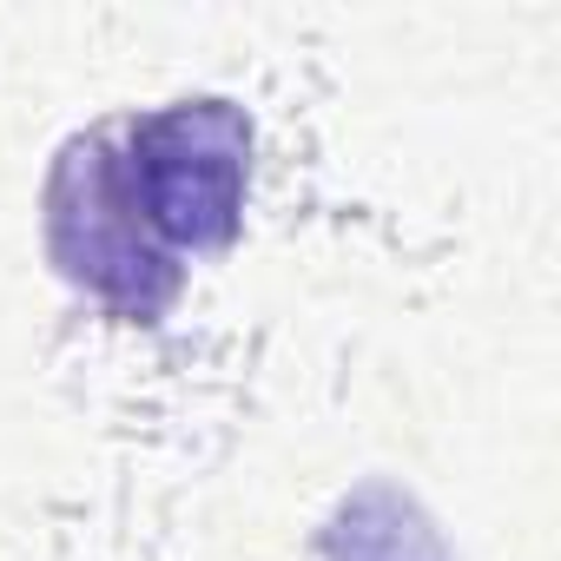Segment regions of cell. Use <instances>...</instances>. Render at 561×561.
Here are the masks:
<instances>
[{
	"label": "cell",
	"mask_w": 561,
	"mask_h": 561,
	"mask_svg": "<svg viewBox=\"0 0 561 561\" xmlns=\"http://www.w3.org/2000/svg\"><path fill=\"white\" fill-rule=\"evenodd\" d=\"M119 198L139 231L179 264V251H218L238 231L251 179V126L225 100H179L106 133Z\"/></svg>",
	"instance_id": "obj_1"
},
{
	"label": "cell",
	"mask_w": 561,
	"mask_h": 561,
	"mask_svg": "<svg viewBox=\"0 0 561 561\" xmlns=\"http://www.w3.org/2000/svg\"><path fill=\"white\" fill-rule=\"evenodd\" d=\"M47 244H54V264L113 318L152 324L179 291V264L139 231L133 205L119 198L106 133H87L60 152L47 185Z\"/></svg>",
	"instance_id": "obj_2"
}]
</instances>
